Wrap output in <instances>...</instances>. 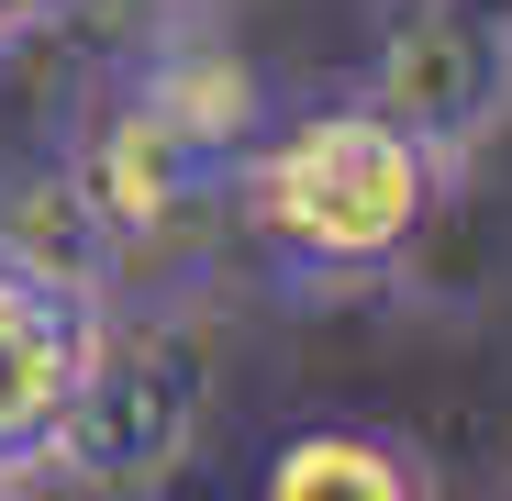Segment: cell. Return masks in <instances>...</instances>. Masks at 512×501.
<instances>
[{"mask_svg": "<svg viewBox=\"0 0 512 501\" xmlns=\"http://www.w3.org/2000/svg\"><path fill=\"white\" fill-rule=\"evenodd\" d=\"M446 190H457V167L435 145H412L390 112L334 90V101H290L245 134V156L223 167V234L279 290L334 301V290L401 279L412 245L435 234Z\"/></svg>", "mask_w": 512, "mask_h": 501, "instance_id": "obj_1", "label": "cell"}, {"mask_svg": "<svg viewBox=\"0 0 512 501\" xmlns=\"http://www.w3.org/2000/svg\"><path fill=\"white\" fill-rule=\"evenodd\" d=\"M201 412H212L201 334L167 301H101V334H90V368L67 390L56 446H45V479H78L101 501H145L190 468Z\"/></svg>", "mask_w": 512, "mask_h": 501, "instance_id": "obj_2", "label": "cell"}, {"mask_svg": "<svg viewBox=\"0 0 512 501\" xmlns=\"http://www.w3.org/2000/svg\"><path fill=\"white\" fill-rule=\"evenodd\" d=\"M56 156H67V179L90 190V212L112 223V245H123V290H134L145 268H179L201 234H223V167H234V156L201 145L134 67L101 78L90 123H78Z\"/></svg>", "mask_w": 512, "mask_h": 501, "instance_id": "obj_3", "label": "cell"}, {"mask_svg": "<svg viewBox=\"0 0 512 501\" xmlns=\"http://www.w3.org/2000/svg\"><path fill=\"white\" fill-rule=\"evenodd\" d=\"M357 101L390 112L412 145H435L446 167H468L512 123V12L501 0H401L368 45Z\"/></svg>", "mask_w": 512, "mask_h": 501, "instance_id": "obj_4", "label": "cell"}, {"mask_svg": "<svg viewBox=\"0 0 512 501\" xmlns=\"http://www.w3.org/2000/svg\"><path fill=\"white\" fill-rule=\"evenodd\" d=\"M90 334H101V301L0 268V490L45 479V446L67 424V390H78V368H90Z\"/></svg>", "mask_w": 512, "mask_h": 501, "instance_id": "obj_5", "label": "cell"}, {"mask_svg": "<svg viewBox=\"0 0 512 501\" xmlns=\"http://www.w3.org/2000/svg\"><path fill=\"white\" fill-rule=\"evenodd\" d=\"M245 501H446V468L423 435L401 424H357V412H323V424H290L268 446Z\"/></svg>", "mask_w": 512, "mask_h": 501, "instance_id": "obj_6", "label": "cell"}, {"mask_svg": "<svg viewBox=\"0 0 512 501\" xmlns=\"http://www.w3.org/2000/svg\"><path fill=\"white\" fill-rule=\"evenodd\" d=\"M0 268H23L45 290H78V301H123V245L90 212V190L67 179V156L0 167Z\"/></svg>", "mask_w": 512, "mask_h": 501, "instance_id": "obj_7", "label": "cell"}, {"mask_svg": "<svg viewBox=\"0 0 512 501\" xmlns=\"http://www.w3.org/2000/svg\"><path fill=\"white\" fill-rule=\"evenodd\" d=\"M56 23H78V34H90V45L123 67V56H145V45H167V34H190V23H201V0H67Z\"/></svg>", "mask_w": 512, "mask_h": 501, "instance_id": "obj_8", "label": "cell"}, {"mask_svg": "<svg viewBox=\"0 0 512 501\" xmlns=\"http://www.w3.org/2000/svg\"><path fill=\"white\" fill-rule=\"evenodd\" d=\"M67 0H0V45H23V34H56Z\"/></svg>", "mask_w": 512, "mask_h": 501, "instance_id": "obj_9", "label": "cell"}, {"mask_svg": "<svg viewBox=\"0 0 512 501\" xmlns=\"http://www.w3.org/2000/svg\"><path fill=\"white\" fill-rule=\"evenodd\" d=\"M501 501H512V490H501Z\"/></svg>", "mask_w": 512, "mask_h": 501, "instance_id": "obj_10", "label": "cell"}]
</instances>
